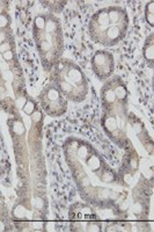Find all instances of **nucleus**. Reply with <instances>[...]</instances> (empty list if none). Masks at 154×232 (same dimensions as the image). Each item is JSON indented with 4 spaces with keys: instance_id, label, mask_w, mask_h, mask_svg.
<instances>
[{
    "instance_id": "19",
    "label": "nucleus",
    "mask_w": 154,
    "mask_h": 232,
    "mask_svg": "<svg viewBox=\"0 0 154 232\" xmlns=\"http://www.w3.org/2000/svg\"><path fill=\"white\" fill-rule=\"evenodd\" d=\"M8 50H9V44H8V43L4 42V43L0 44V51H1L3 53L6 52V51H8Z\"/></svg>"
},
{
    "instance_id": "16",
    "label": "nucleus",
    "mask_w": 154,
    "mask_h": 232,
    "mask_svg": "<svg viewBox=\"0 0 154 232\" xmlns=\"http://www.w3.org/2000/svg\"><path fill=\"white\" fill-rule=\"evenodd\" d=\"M13 128H14V131H15L16 134H19V135H21V134L24 132V127L22 126L21 122H16L14 126H13Z\"/></svg>"
},
{
    "instance_id": "22",
    "label": "nucleus",
    "mask_w": 154,
    "mask_h": 232,
    "mask_svg": "<svg viewBox=\"0 0 154 232\" xmlns=\"http://www.w3.org/2000/svg\"><path fill=\"white\" fill-rule=\"evenodd\" d=\"M0 231H5V225L3 222H0Z\"/></svg>"
},
{
    "instance_id": "13",
    "label": "nucleus",
    "mask_w": 154,
    "mask_h": 232,
    "mask_svg": "<svg viewBox=\"0 0 154 232\" xmlns=\"http://www.w3.org/2000/svg\"><path fill=\"white\" fill-rule=\"evenodd\" d=\"M115 99H116V96H115V93H114L112 90H107V91L104 92V94H103V100H104L106 102L112 103V102L115 101Z\"/></svg>"
},
{
    "instance_id": "17",
    "label": "nucleus",
    "mask_w": 154,
    "mask_h": 232,
    "mask_svg": "<svg viewBox=\"0 0 154 232\" xmlns=\"http://www.w3.org/2000/svg\"><path fill=\"white\" fill-rule=\"evenodd\" d=\"M8 25V17L5 14H0V28H5Z\"/></svg>"
},
{
    "instance_id": "11",
    "label": "nucleus",
    "mask_w": 154,
    "mask_h": 232,
    "mask_svg": "<svg viewBox=\"0 0 154 232\" xmlns=\"http://www.w3.org/2000/svg\"><path fill=\"white\" fill-rule=\"evenodd\" d=\"M13 215H14V217H16V218H22V217H24V216H26V208H24L23 205H21V204L16 205V207L14 208V210H13Z\"/></svg>"
},
{
    "instance_id": "12",
    "label": "nucleus",
    "mask_w": 154,
    "mask_h": 232,
    "mask_svg": "<svg viewBox=\"0 0 154 232\" xmlns=\"http://www.w3.org/2000/svg\"><path fill=\"white\" fill-rule=\"evenodd\" d=\"M23 112L28 115H31L34 112H35V103H34L31 100H28L24 104H23Z\"/></svg>"
},
{
    "instance_id": "1",
    "label": "nucleus",
    "mask_w": 154,
    "mask_h": 232,
    "mask_svg": "<svg viewBox=\"0 0 154 232\" xmlns=\"http://www.w3.org/2000/svg\"><path fill=\"white\" fill-rule=\"evenodd\" d=\"M92 64L94 66L95 73L100 78H106V77L110 76L112 72V68H114L111 55L104 51L96 52L92 59Z\"/></svg>"
},
{
    "instance_id": "8",
    "label": "nucleus",
    "mask_w": 154,
    "mask_h": 232,
    "mask_svg": "<svg viewBox=\"0 0 154 232\" xmlns=\"http://www.w3.org/2000/svg\"><path fill=\"white\" fill-rule=\"evenodd\" d=\"M154 48H153V42L149 41V43L147 42L145 44V48H144V56L147 60H153V57H154Z\"/></svg>"
},
{
    "instance_id": "9",
    "label": "nucleus",
    "mask_w": 154,
    "mask_h": 232,
    "mask_svg": "<svg viewBox=\"0 0 154 232\" xmlns=\"http://www.w3.org/2000/svg\"><path fill=\"white\" fill-rule=\"evenodd\" d=\"M114 93H115V96L119 100H125L126 96H128V91H126V88L122 85H119L117 86L115 90H114Z\"/></svg>"
},
{
    "instance_id": "3",
    "label": "nucleus",
    "mask_w": 154,
    "mask_h": 232,
    "mask_svg": "<svg viewBox=\"0 0 154 232\" xmlns=\"http://www.w3.org/2000/svg\"><path fill=\"white\" fill-rule=\"evenodd\" d=\"M66 77H67V79H64V80H66L67 82H70V84L73 86V88H74V85H75V86L83 85L85 77H83L82 72H81V71H80L75 65H71L70 67L67 68Z\"/></svg>"
},
{
    "instance_id": "4",
    "label": "nucleus",
    "mask_w": 154,
    "mask_h": 232,
    "mask_svg": "<svg viewBox=\"0 0 154 232\" xmlns=\"http://www.w3.org/2000/svg\"><path fill=\"white\" fill-rule=\"evenodd\" d=\"M104 34H106L107 41L110 42L109 45L118 43L119 41H121V40L125 36V33H124L123 30L119 29V27H118L117 25H115V26H111V25H110V26L108 27V29L104 31Z\"/></svg>"
},
{
    "instance_id": "7",
    "label": "nucleus",
    "mask_w": 154,
    "mask_h": 232,
    "mask_svg": "<svg viewBox=\"0 0 154 232\" xmlns=\"http://www.w3.org/2000/svg\"><path fill=\"white\" fill-rule=\"evenodd\" d=\"M104 128H106V130L107 131H109V132H112V131H115L116 129H117V122H116V118L114 117V116H111V117H107L106 120H104Z\"/></svg>"
},
{
    "instance_id": "2",
    "label": "nucleus",
    "mask_w": 154,
    "mask_h": 232,
    "mask_svg": "<svg viewBox=\"0 0 154 232\" xmlns=\"http://www.w3.org/2000/svg\"><path fill=\"white\" fill-rule=\"evenodd\" d=\"M92 26H93V30L97 29L100 33H104L110 26L109 17H108V9H102L98 13H96L94 19L92 20L91 27Z\"/></svg>"
},
{
    "instance_id": "18",
    "label": "nucleus",
    "mask_w": 154,
    "mask_h": 232,
    "mask_svg": "<svg viewBox=\"0 0 154 232\" xmlns=\"http://www.w3.org/2000/svg\"><path fill=\"white\" fill-rule=\"evenodd\" d=\"M3 57H4V59H6V60H11V59H13V57H14L13 51L8 50V51L4 52V53H3Z\"/></svg>"
},
{
    "instance_id": "20",
    "label": "nucleus",
    "mask_w": 154,
    "mask_h": 232,
    "mask_svg": "<svg viewBox=\"0 0 154 232\" xmlns=\"http://www.w3.org/2000/svg\"><path fill=\"white\" fill-rule=\"evenodd\" d=\"M43 200L42 199H35V207L37 208V209H41V208H43Z\"/></svg>"
},
{
    "instance_id": "23",
    "label": "nucleus",
    "mask_w": 154,
    "mask_h": 232,
    "mask_svg": "<svg viewBox=\"0 0 154 232\" xmlns=\"http://www.w3.org/2000/svg\"><path fill=\"white\" fill-rule=\"evenodd\" d=\"M1 11H3V7H1V5H0V14H1Z\"/></svg>"
},
{
    "instance_id": "15",
    "label": "nucleus",
    "mask_w": 154,
    "mask_h": 232,
    "mask_svg": "<svg viewBox=\"0 0 154 232\" xmlns=\"http://www.w3.org/2000/svg\"><path fill=\"white\" fill-rule=\"evenodd\" d=\"M101 180L104 182H111L114 180V174L111 172H104L101 175Z\"/></svg>"
},
{
    "instance_id": "14",
    "label": "nucleus",
    "mask_w": 154,
    "mask_h": 232,
    "mask_svg": "<svg viewBox=\"0 0 154 232\" xmlns=\"http://www.w3.org/2000/svg\"><path fill=\"white\" fill-rule=\"evenodd\" d=\"M77 153H78V156H79L81 159H86L87 156H88V148H87L86 145H81V146L78 149Z\"/></svg>"
},
{
    "instance_id": "21",
    "label": "nucleus",
    "mask_w": 154,
    "mask_h": 232,
    "mask_svg": "<svg viewBox=\"0 0 154 232\" xmlns=\"http://www.w3.org/2000/svg\"><path fill=\"white\" fill-rule=\"evenodd\" d=\"M31 115H32V120L35 121V122L41 120V113H40V112H34Z\"/></svg>"
},
{
    "instance_id": "10",
    "label": "nucleus",
    "mask_w": 154,
    "mask_h": 232,
    "mask_svg": "<svg viewBox=\"0 0 154 232\" xmlns=\"http://www.w3.org/2000/svg\"><path fill=\"white\" fill-rule=\"evenodd\" d=\"M45 26V16L44 15H38L35 17L34 21V29H43Z\"/></svg>"
},
{
    "instance_id": "5",
    "label": "nucleus",
    "mask_w": 154,
    "mask_h": 232,
    "mask_svg": "<svg viewBox=\"0 0 154 232\" xmlns=\"http://www.w3.org/2000/svg\"><path fill=\"white\" fill-rule=\"evenodd\" d=\"M87 164H88V166H89V168L93 171V172H96V171H98L100 168H101V160H100V158L96 156V154H92L89 158H88V160H87Z\"/></svg>"
},
{
    "instance_id": "6",
    "label": "nucleus",
    "mask_w": 154,
    "mask_h": 232,
    "mask_svg": "<svg viewBox=\"0 0 154 232\" xmlns=\"http://www.w3.org/2000/svg\"><path fill=\"white\" fill-rule=\"evenodd\" d=\"M146 21L149 23V26L154 25V4L151 1L146 6Z\"/></svg>"
}]
</instances>
